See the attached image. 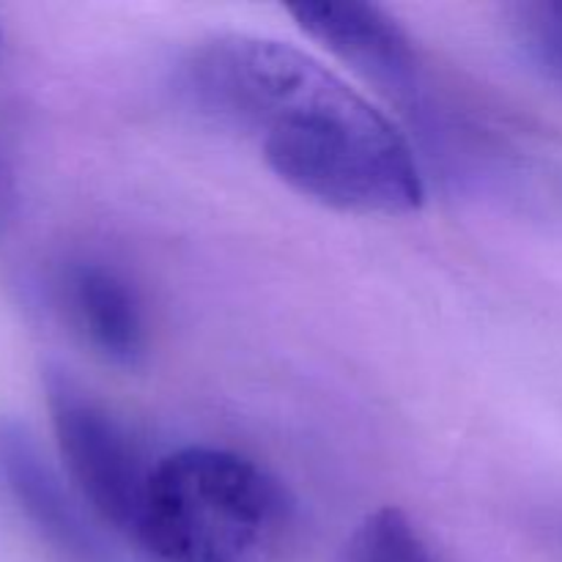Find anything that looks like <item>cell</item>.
Segmentation results:
<instances>
[{
  "label": "cell",
  "instance_id": "6da1fadb",
  "mask_svg": "<svg viewBox=\"0 0 562 562\" xmlns=\"http://www.w3.org/2000/svg\"><path fill=\"white\" fill-rule=\"evenodd\" d=\"M181 82L241 132L280 181L346 214L398 217L426 198L409 140L344 77L289 42L223 33L198 44Z\"/></svg>",
  "mask_w": 562,
  "mask_h": 562
},
{
  "label": "cell",
  "instance_id": "7a4b0ae2",
  "mask_svg": "<svg viewBox=\"0 0 562 562\" xmlns=\"http://www.w3.org/2000/svg\"><path fill=\"white\" fill-rule=\"evenodd\" d=\"M132 538L162 562H294L302 514L261 464L198 445L154 461Z\"/></svg>",
  "mask_w": 562,
  "mask_h": 562
},
{
  "label": "cell",
  "instance_id": "3957f363",
  "mask_svg": "<svg viewBox=\"0 0 562 562\" xmlns=\"http://www.w3.org/2000/svg\"><path fill=\"white\" fill-rule=\"evenodd\" d=\"M47 409L60 459L88 505L115 530L132 536L154 464L124 423L66 371H47Z\"/></svg>",
  "mask_w": 562,
  "mask_h": 562
},
{
  "label": "cell",
  "instance_id": "277c9868",
  "mask_svg": "<svg viewBox=\"0 0 562 562\" xmlns=\"http://www.w3.org/2000/svg\"><path fill=\"white\" fill-rule=\"evenodd\" d=\"M289 11L307 36L322 42L368 82L395 97L415 91V49L382 9L366 3H300Z\"/></svg>",
  "mask_w": 562,
  "mask_h": 562
},
{
  "label": "cell",
  "instance_id": "5b68a950",
  "mask_svg": "<svg viewBox=\"0 0 562 562\" xmlns=\"http://www.w3.org/2000/svg\"><path fill=\"white\" fill-rule=\"evenodd\" d=\"M64 302L71 322L104 360L132 368L146 357L140 296L119 269L99 261L71 263L64 274Z\"/></svg>",
  "mask_w": 562,
  "mask_h": 562
},
{
  "label": "cell",
  "instance_id": "8992f818",
  "mask_svg": "<svg viewBox=\"0 0 562 562\" xmlns=\"http://www.w3.org/2000/svg\"><path fill=\"white\" fill-rule=\"evenodd\" d=\"M0 475L22 514L47 541L75 558H93L97 538L38 445L20 423L0 420Z\"/></svg>",
  "mask_w": 562,
  "mask_h": 562
},
{
  "label": "cell",
  "instance_id": "52a82bcc",
  "mask_svg": "<svg viewBox=\"0 0 562 562\" xmlns=\"http://www.w3.org/2000/svg\"><path fill=\"white\" fill-rule=\"evenodd\" d=\"M344 562H439L409 516L398 508L368 514L346 543Z\"/></svg>",
  "mask_w": 562,
  "mask_h": 562
},
{
  "label": "cell",
  "instance_id": "ba28073f",
  "mask_svg": "<svg viewBox=\"0 0 562 562\" xmlns=\"http://www.w3.org/2000/svg\"><path fill=\"white\" fill-rule=\"evenodd\" d=\"M519 27L527 49L549 71L562 77V0L525 5L519 16Z\"/></svg>",
  "mask_w": 562,
  "mask_h": 562
},
{
  "label": "cell",
  "instance_id": "9c48e42d",
  "mask_svg": "<svg viewBox=\"0 0 562 562\" xmlns=\"http://www.w3.org/2000/svg\"><path fill=\"white\" fill-rule=\"evenodd\" d=\"M16 206V173L14 162H11V154L5 148V143L0 140V234L5 231V225L14 217Z\"/></svg>",
  "mask_w": 562,
  "mask_h": 562
}]
</instances>
